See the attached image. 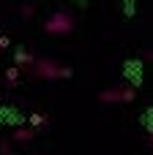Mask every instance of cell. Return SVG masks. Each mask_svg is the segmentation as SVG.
<instances>
[{
    "mask_svg": "<svg viewBox=\"0 0 153 155\" xmlns=\"http://www.w3.org/2000/svg\"><path fill=\"white\" fill-rule=\"evenodd\" d=\"M5 82H8V84H16V82H19V68H8V71H5Z\"/></svg>",
    "mask_w": 153,
    "mask_h": 155,
    "instance_id": "obj_6",
    "label": "cell"
},
{
    "mask_svg": "<svg viewBox=\"0 0 153 155\" xmlns=\"http://www.w3.org/2000/svg\"><path fill=\"white\" fill-rule=\"evenodd\" d=\"M5 49H8V38H5V35H0V57H3V52H5Z\"/></svg>",
    "mask_w": 153,
    "mask_h": 155,
    "instance_id": "obj_8",
    "label": "cell"
},
{
    "mask_svg": "<svg viewBox=\"0 0 153 155\" xmlns=\"http://www.w3.org/2000/svg\"><path fill=\"white\" fill-rule=\"evenodd\" d=\"M44 27H47L49 35H68L74 30V16L68 11H55V14H49Z\"/></svg>",
    "mask_w": 153,
    "mask_h": 155,
    "instance_id": "obj_2",
    "label": "cell"
},
{
    "mask_svg": "<svg viewBox=\"0 0 153 155\" xmlns=\"http://www.w3.org/2000/svg\"><path fill=\"white\" fill-rule=\"evenodd\" d=\"M134 98H137V90L134 87H112V90L99 93V101L101 104H131Z\"/></svg>",
    "mask_w": 153,
    "mask_h": 155,
    "instance_id": "obj_3",
    "label": "cell"
},
{
    "mask_svg": "<svg viewBox=\"0 0 153 155\" xmlns=\"http://www.w3.org/2000/svg\"><path fill=\"white\" fill-rule=\"evenodd\" d=\"M0 155H11V144L8 142H0Z\"/></svg>",
    "mask_w": 153,
    "mask_h": 155,
    "instance_id": "obj_7",
    "label": "cell"
},
{
    "mask_svg": "<svg viewBox=\"0 0 153 155\" xmlns=\"http://www.w3.org/2000/svg\"><path fill=\"white\" fill-rule=\"evenodd\" d=\"M33 134H36L33 128H16V131H14V142H22V144H25V142L33 139Z\"/></svg>",
    "mask_w": 153,
    "mask_h": 155,
    "instance_id": "obj_4",
    "label": "cell"
},
{
    "mask_svg": "<svg viewBox=\"0 0 153 155\" xmlns=\"http://www.w3.org/2000/svg\"><path fill=\"white\" fill-rule=\"evenodd\" d=\"M27 74H33L38 79H68L71 68L60 65L57 60H49V57H33V63L27 65Z\"/></svg>",
    "mask_w": 153,
    "mask_h": 155,
    "instance_id": "obj_1",
    "label": "cell"
},
{
    "mask_svg": "<svg viewBox=\"0 0 153 155\" xmlns=\"http://www.w3.org/2000/svg\"><path fill=\"white\" fill-rule=\"evenodd\" d=\"M47 114H30V128L36 131V128H41V125H47Z\"/></svg>",
    "mask_w": 153,
    "mask_h": 155,
    "instance_id": "obj_5",
    "label": "cell"
}]
</instances>
